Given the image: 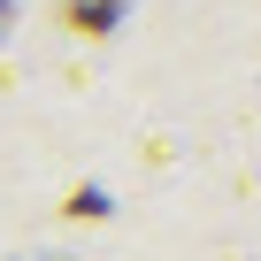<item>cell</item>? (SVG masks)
I'll return each instance as SVG.
<instances>
[{
  "mask_svg": "<svg viewBox=\"0 0 261 261\" xmlns=\"http://www.w3.org/2000/svg\"><path fill=\"white\" fill-rule=\"evenodd\" d=\"M0 23H8V0H0Z\"/></svg>",
  "mask_w": 261,
  "mask_h": 261,
  "instance_id": "obj_1",
  "label": "cell"
}]
</instances>
